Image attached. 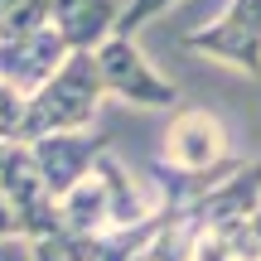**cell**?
<instances>
[{
	"label": "cell",
	"instance_id": "cell-11",
	"mask_svg": "<svg viewBox=\"0 0 261 261\" xmlns=\"http://www.w3.org/2000/svg\"><path fill=\"white\" fill-rule=\"evenodd\" d=\"M24 102H29V97H19L10 83H0V136H10V140L19 136V121H24Z\"/></svg>",
	"mask_w": 261,
	"mask_h": 261
},
{
	"label": "cell",
	"instance_id": "cell-8",
	"mask_svg": "<svg viewBox=\"0 0 261 261\" xmlns=\"http://www.w3.org/2000/svg\"><path fill=\"white\" fill-rule=\"evenodd\" d=\"M121 5L116 0H48V24L73 54H97L116 34Z\"/></svg>",
	"mask_w": 261,
	"mask_h": 261
},
{
	"label": "cell",
	"instance_id": "cell-4",
	"mask_svg": "<svg viewBox=\"0 0 261 261\" xmlns=\"http://www.w3.org/2000/svg\"><path fill=\"white\" fill-rule=\"evenodd\" d=\"M165 165L174 174H227L237 155L227 150V130L203 107H174L165 126Z\"/></svg>",
	"mask_w": 261,
	"mask_h": 261
},
{
	"label": "cell",
	"instance_id": "cell-13",
	"mask_svg": "<svg viewBox=\"0 0 261 261\" xmlns=\"http://www.w3.org/2000/svg\"><path fill=\"white\" fill-rule=\"evenodd\" d=\"M29 256H34V261H58V256H54V247H44V242L29 247Z\"/></svg>",
	"mask_w": 261,
	"mask_h": 261
},
{
	"label": "cell",
	"instance_id": "cell-2",
	"mask_svg": "<svg viewBox=\"0 0 261 261\" xmlns=\"http://www.w3.org/2000/svg\"><path fill=\"white\" fill-rule=\"evenodd\" d=\"M0 194H5L10 213H15V237L19 242L39 247V242H58V237H63L58 198L44 189L34 160H29V150L19 145V140L0 155Z\"/></svg>",
	"mask_w": 261,
	"mask_h": 261
},
{
	"label": "cell",
	"instance_id": "cell-5",
	"mask_svg": "<svg viewBox=\"0 0 261 261\" xmlns=\"http://www.w3.org/2000/svg\"><path fill=\"white\" fill-rule=\"evenodd\" d=\"M92 58H97V73H102V87L112 97H121L130 107H155V112H174L179 107V92L169 87V77L155 73V63L140 54L136 39L112 34Z\"/></svg>",
	"mask_w": 261,
	"mask_h": 261
},
{
	"label": "cell",
	"instance_id": "cell-10",
	"mask_svg": "<svg viewBox=\"0 0 261 261\" xmlns=\"http://www.w3.org/2000/svg\"><path fill=\"white\" fill-rule=\"evenodd\" d=\"M169 5H179V0H130V5H121V19H116V34L136 39L140 29H145V24H150L155 15H165Z\"/></svg>",
	"mask_w": 261,
	"mask_h": 261
},
{
	"label": "cell",
	"instance_id": "cell-9",
	"mask_svg": "<svg viewBox=\"0 0 261 261\" xmlns=\"http://www.w3.org/2000/svg\"><path fill=\"white\" fill-rule=\"evenodd\" d=\"M48 24V0H0V39H19Z\"/></svg>",
	"mask_w": 261,
	"mask_h": 261
},
{
	"label": "cell",
	"instance_id": "cell-1",
	"mask_svg": "<svg viewBox=\"0 0 261 261\" xmlns=\"http://www.w3.org/2000/svg\"><path fill=\"white\" fill-rule=\"evenodd\" d=\"M102 73H97L92 54H68V63L24 102V121H19V145H34L44 136H68V130H92L102 112Z\"/></svg>",
	"mask_w": 261,
	"mask_h": 261
},
{
	"label": "cell",
	"instance_id": "cell-12",
	"mask_svg": "<svg viewBox=\"0 0 261 261\" xmlns=\"http://www.w3.org/2000/svg\"><path fill=\"white\" fill-rule=\"evenodd\" d=\"M10 237H15V213H10L5 194H0V242H10Z\"/></svg>",
	"mask_w": 261,
	"mask_h": 261
},
{
	"label": "cell",
	"instance_id": "cell-6",
	"mask_svg": "<svg viewBox=\"0 0 261 261\" xmlns=\"http://www.w3.org/2000/svg\"><path fill=\"white\" fill-rule=\"evenodd\" d=\"M24 150H29V160H34L44 189L54 198H68L92 174V165L107 155V140L97 136V130H68V136H44V140H34V145H24Z\"/></svg>",
	"mask_w": 261,
	"mask_h": 261
},
{
	"label": "cell",
	"instance_id": "cell-14",
	"mask_svg": "<svg viewBox=\"0 0 261 261\" xmlns=\"http://www.w3.org/2000/svg\"><path fill=\"white\" fill-rule=\"evenodd\" d=\"M10 145H15V140H10V136H0V155H5V150H10Z\"/></svg>",
	"mask_w": 261,
	"mask_h": 261
},
{
	"label": "cell",
	"instance_id": "cell-3",
	"mask_svg": "<svg viewBox=\"0 0 261 261\" xmlns=\"http://www.w3.org/2000/svg\"><path fill=\"white\" fill-rule=\"evenodd\" d=\"M184 48L227 63L247 77H261V0H227V10L213 24H198L184 34Z\"/></svg>",
	"mask_w": 261,
	"mask_h": 261
},
{
	"label": "cell",
	"instance_id": "cell-7",
	"mask_svg": "<svg viewBox=\"0 0 261 261\" xmlns=\"http://www.w3.org/2000/svg\"><path fill=\"white\" fill-rule=\"evenodd\" d=\"M68 54L73 48L58 39L54 24L34 29V34H19V39H0V83H10L19 97H34L68 63Z\"/></svg>",
	"mask_w": 261,
	"mask_h": 261
}]
</instances>
